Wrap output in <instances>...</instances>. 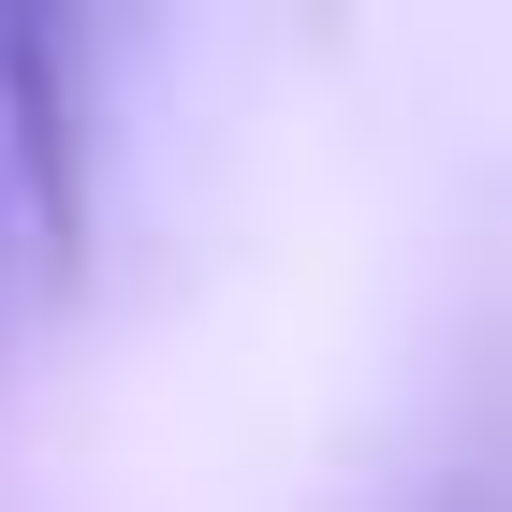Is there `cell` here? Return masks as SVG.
I'll return each instance as SVG.
<instances>
[{"instance_id": "1", "label": "cell", "mask_w": 512, "mask_h": 512, "mask_svg": "<svg viewBox=\"0 0 512 512\" xmlns=\"http://www.w3.org/2000/svg\"><path fill=\"white\" fill-rule=\"evenodd\" d=\"M74 278H88V30L0 15V366L44 352Z\"/></svg>"}]
</instances>
